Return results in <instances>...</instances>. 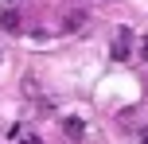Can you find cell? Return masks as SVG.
Here are the masks:
<instances>
[{"label": "cell", "mask_w": 148, "mask_h": 144, "mask_svg": "<svg viewBox=\"0 0 148 144\" xmlns=\"http://www.w3.org/2000/svg\"><path fill=\"white\" fill-rule=\"evenodd\" d=\"M129 55H133V31L121 27L117 35H113V43H109V59H113V62H125Z\"/></svg>", "instance_id": "obj_1"}, {"label": "cell", "mask_w": 148, "mask_h": 144, "mask_svg": "<svg viewBox=\"0 0 148 144\" xmlns=\"http://www.w3.org/2000/svg\"><path fill=\"white\" fill-rule=\"evenodd\" d=\"M0 27L12 31V35H20V31H23V16H20V8H4V12H0Z\"/></svg>", "instance_id": "obj_2"}, {"label": "cell", "mask_w": 148, "mask_h": 144, "mask_svg": "<svg viewBox=\"0 0 148 144\" xmlns=\"http://www.w3.org/2000/svg\"><path fill=\"white\" fill-rule=\"evenodd\" d=\"M62 132H66L70 140H82L86 136V125H82L78 117H62Z\"/></svg>", "instance_id": "obj_3"}, {"label": "cell", "mask_w": 148, "mask_h": 144, "mask_svg": "<svg viewBox=\"0 0 148 144\" xmlns=\"http://www.w3.org/2000/svg\"><path fill=\"white\" fill-rule=\"evenodd\" d=\"M82 23H86V12H70L66 20H62V27H59V31H62V35H74Z\"/></svg>", "instance_id": "obj_4"}, {"label": "cell", "mask_w": 148, "mask_h": 144, "mask_svg": "<svg viewBox=\"0 0 148 144\" xmlns=\"http://www.w3.org/2000/svg\"><path fill=\"white\" fill-rule=\"evenodd\" d=\"M136 55H140V59H144V62H148V35H144V39H140V51H136Z\"/></svg>", "instance_id": "obj_5"}, {"label": "cell", "mask_w": 148, "mask_h": 144, "mask_svg": "<svg viewBox=\"0 0 148 144\" xmlns=\"http://www.w3.org/2000/svg\"><path fill=\"white\" fill-rule=\"evenodd\" d=\"M23 0H0V8H20Z\"/></svg>", "instance_id": "obj_6"}, {"label": "cell", "mask_w": 148, "mask_h": 144, "mask_svg": "<svg viewBox=\"0 0 148 144\" xmlns=\"http://www.w3.org/2000/svg\"><path fill=\"white\" fill-rule=\"evenodd\" d=\"M20 144H43V140H39V136H23Z\"/></svg>", "instance_id": "obj_7"}, {"label": "cell", "mask_w": 148, "mask_h": 144, "mask_svg": "<svg viewBox=\"0 0 148 144\" xmlns=\"http://www.w3.org/2000/svg\"><path fill=\"white\" fill-rule=\"evenodd\" d=\"M136 136H140V144H148V129H140V132H136Z\"/></svg>", "instance_id": "obj_8"}]
</instances>
